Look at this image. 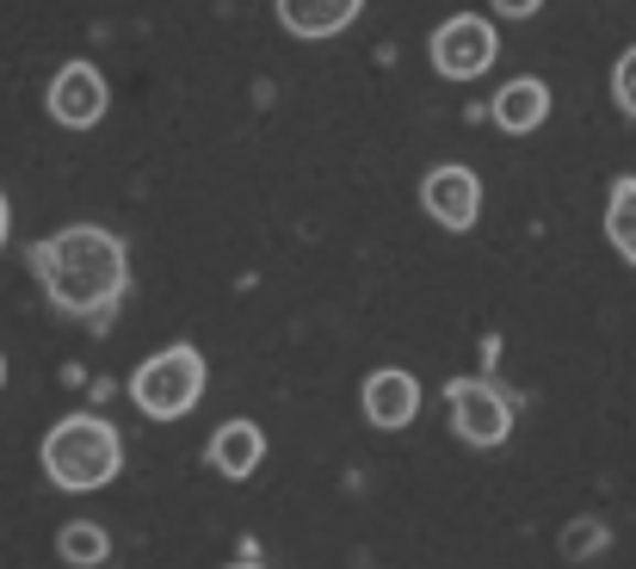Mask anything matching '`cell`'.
Segmentation results:
<instances>
[{
	"label": "cell",
	"mask_w": 636,
	"mask_h": 569,
	"mask_svg": "<svg viewBox=\"0 0 636 569\" xmlns=\"http://www.w3.org/2000/svg\"><path fill=\"white\" fill-rule=\"evenodd\" d=\"M605 545H612V533H605L600 520H569V526H562V557H574V563L600 557Z\"/></svg>",
	"instance_id": "14"
},
{
	"label": "cell",
	"mask_w": 636,
	"mask_h": 569,
	"mask_svg": "<svg viewBox=\"0 0 636 569\" xmlns=\"http://www.w3.org/2000/svg\"><path fill=\"white\" fill-rule=\"evenodd\" d=\"M612 106H618L624 118H636V44L612 63Z\"/></svg>",
	"instance_id": "15"
},
{
	"label": "cell",
	"mask_w": 636,
	"mask_h": 569,
	"mask_svg": "<svg viewBox=\"0 0 636 569\" xmlns=\"http://www.w3.org/2000/svg\"><path fill=\"white\" fill-rule=\"evenodd\" d=\"M358 7L365 0H279V25L291 37H334V32H346L358 19Z\"/></svg>",
	"instance_id": "10"
},
{
	"label": "cell",
	"mask_w": 636,
	"mask_h": 569,
	"mask_svg": "<svg viewBox=\"0 0 636 569\" xmlns=\"http://www.w3.org/2000/svg\"><path fill=\"white\" fill-rule=\"evenodd\" d=\"M0 384H7V359H0Z\"/></svg>",
	"instance_id": "19"
},
{
	"label": "cell",
	"mask_w": 636,
	"mask_h": 569,
	"mask_svg": "<svg viewBox=\"0 0 636 569\" xmlns=\"http://www.w3.org/2000/svg\"><path fill=\"white\" fill-rule=\"evenodd\" d=\"M229 569H260V563H229Z\"/></svg>",
	"instance_id": "18"
},
{
	"label": "cell",
	"mask_w": 636,
	"mask_h": 569,
	"mask_svg": "<svg viewBox=\"0 0 636 569\" xmlns=\"http://www.w3.org/2000/svg\"><path fill=\"white\" fill-rule=\"evenodd\" d=\"M488 111H495V125L507 130V137H531V130L550 118V87H543V80H531V75H519V80H507V87H500Z\"/></svg>",
	"instance_id": "11"
},
{
	"label": "cell",
	"mask_w": 636,
	"mask_h": 569,
	"mask_svg": "<svg viewBox=\"0 0 636 569\" xmlns=\"http://www.w3.org/2000/svg\"><path fill=\"white\" fill-rule=\"evenodd\" d=\"M433 68L445 80H476V75H488L495 68V56H500V37H495V25L482 13H457V19H445L433 32Z\"/></svg>",
	"instance_id": "4"
},
{
	"label": "cell",
	"mask_w": 636,
	"mask_h": 569,
	"mask_svg": "<svg viewBox=\"0 0 636 569\" xmlns=\"http://www.w3.org/2000/svg\"><path fill=\"white\" fill-rule=\"evenodd\" d=\"M56 551L75 569H99L111 557V538H106V526H94V520H68L63 533H56Z\"/></svg>",
	"instance_id": "13"
},
{
	"label": "cell",
	"mask_w": 636,
	"mask_h": 569,
	"mask_svg": "<svg viewBox=\"0 0 636 569\" xmlns=\"http://www.w3.org/2000/svg\"><path fill=\"white\" fill-rule=\"evenodd\" d=\"M125 464V445H118V427L99 421V415H68L44 433V471L56 490H106Z\"/></svg>",
	"instance_id": "2"
},
{
	"label": "cell",
	"mask_w": 636,
	"mask_h": 569,
	"mask_svg": "<svg viewBox=\"0 0 636 569\" xmlns=\"http://www.w3.org/2000/svg\"><path fill=\"white\" fill-rule=\"evenodd\" d=\"M130 396H137V409L149 421H180L204 396V353L192 341H173V347L149 353L137 365V378H130Z\"/></svg>",
	"instance_id": "3"
},
{
	"label": "cell",
	"mask_w": 636,
	"mask_h": 569,
	"mask_svg": "<svg viewBox=\"0 0 636 569\" xmlns=\"http://www.w3.org/2000/svg\"><path fill=\"white\" fill-rule=\"evenodd\" d=\"M445 409H451L457 440H470V445H500L513 433V402L488 378H451L445 384Z\"/></svg>",
	"instance_id": "5"
},
{
	"label": "cell",
	"mask_w": 636,
	"mask_h": 569,
	"mask_svg": "<svg viewBox=\"0 0 636 569\" xmlns=\"http://www.w3.org/2000/svg\"><path fill=\"white\" fill-rule=\"evenodd\" d=\"M500 19H531V13H543V0H488Z\"/></svg>",
	"instance_id": "16"
},
{
	"label": "cell",
	"mask_w": 636,
	"mask_h": 569,
	"mask_svg": "<svg viewBox=\"0 0 636 569\" xmlns=\"http://www.w3.org/2000/svg\"><path fill=\"white\" fill-rule=\"evenodd\" d=\"M204 459H211V471H217V476H235V483H241V476L260 471L266 433L254 421H223L217 433H211V452H204Z\"/></svg>",
	"instance_id": "9"
},
{
	"label": "cell",
	"mask_w": 636,
	"mask_h": 569,
	"mask_svg": "<svg viewBox=\"0 0 636 569\" xmlns=\"http://www.w3.org/2000/svg\"><path fill=\"white\" fill-rule=\"evenodd\" d=\"M44 99H50V118H56L63 130H94L99 118H106V106H111L106 75H99L94 63H63Z\"/></svg>",
	"instance_id": "7"
},
{
	"label": "cell",
	"mask_w": 636,
	"mask_h": 569,
	"mask_svg": "<svg viewBox=\"0 0 636 569\" xmlns=\"http://www.w3.org/2000/svg\"><path fill=\"white\" fill-rule=\"evenodd\" d=\"M420 211H427L439 229L464 236L470 223L482 217V180H476V168H464V161H445V168H433V174L420 180Z\"/></svg>",
	"instance_id": "6"
},
{
	"label": "cell",
	"mask_w": 636,
	"mask_h": 569,
	"mask_svg": "<svg viewBox=\"0 0 636 569\" xmlns=\"http://www.w3.org/2000/svg\"><path fill=\"white\" fill-rule=\"evenodd\" d=\"M32 272L63 316L106 322L130 284V254H125V241L111 236V229H99V223H68L56 236L32 241Z\"/></svg>",
	"instance_id": "1"
},
{
	"label": "cell",
	"mask_w": 636,
	"mask_h": 569,
	"mask_svg": "<svg viewBox=\"0 0 636 569\" xmlns=\"http://www.w3.org/2000/svg\"><path fill=\"white\" fill-rule=\"evenodd\" d=\"M0 241H7V192H0Z\"/></svg>",
	"instance_id": "17"
},
{
	"label": "cell",
	"mask_w": 636,
	"mask_h": 569,
	"mask_svg": "<svg viewBox=\"0 0 636 569\" xmlns=\"http://www.w3.org/2000/svg\"><path fill=\"white\" fill-rule=\"evenodd\" d=\"M605 241L618 248V260H630L636 267V180H612V192H605Z\"/></svg>",
	"instance_id": "12"
},
{
	"label": "cell",
	"mask_w": 636,
	"mask_h": 569,
	"mask_svg": "<svg viewBox=\"0 0 636 569\" xmlns=\"http://www.w3.org/2000/svg\"><path fill=\"white\" fill-rule=\"evenodd\" d=\"M420 415V384L414 372H371L365 378V421L371 427H408Z\"/></svg>",
	"instance_id": "8"
}]
</instances>
